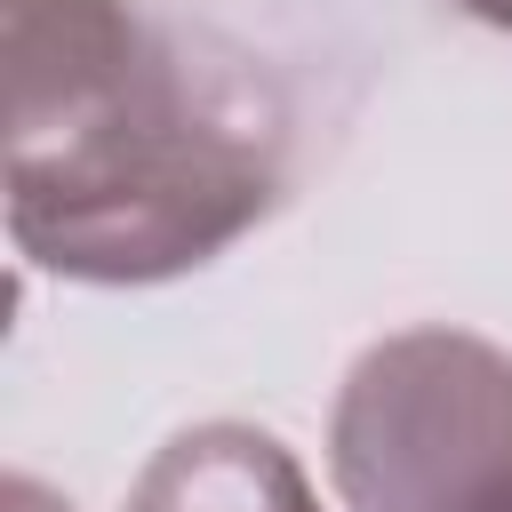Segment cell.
<instances>
[{
	"label": "cell",
	"mask_w": 512,
	"mask_h": 512,
	"mask_svg": "<svg viewBox=\"0 0 512 512\" xmlns=\"http://www.w3.org/2000/svg\"><path fill=\"white\" fill-rule=\"evenodd\" d=\"M8 240L88 288L224 256L280 200V128L184 64L128 0H0Z\"/></svg>",
	"instance_id": "6da1fadb"
},
{
	"label": "cell",
	"mask_w": 512,
	"mask_h": 512,
	"mask_svg": "<svg viewBox=\"0 0 512 512\" xmlns=\"http://www.w3.org/2000/svg\"><path fill=\"white\" fill-rule=\"evenodd\" d=\"M344 512H512V360L464 328L368 344L328 408Z\"/></svg>",
	"instance_id": "7a4b0ae2"
},
{
	"label": "cell",
	"mask_w": 512,
	"mask_h": 512,
	"mask_svg": "<svg viewBox=\"0 0 512 512\" xmlns=\"http://www.w3.org/2000/svg\"><path fill=\"white\" fill-rule=\"evenodd\" d=\"M120 512H320V496L264 424L208 416L152 448Z\"/></svg>",
	"instance_id": "3957f363"
},
{
	"label": "cell",
	"mask_w": 512,
	"mask_h": 512,
	"mask_svg": "<svg viewBox=\"0 0 512 512\" xmlns=\"http://www.w3.org/2000/svg\"><path fill=\"white\" fill-rule=\"evenodd\" d=\"M0 512H72V504H64L48 480H32V472H8V480H0Z\"/></svg>",
	"instance_id": "277c9868"
},
{
	"label": "cell",
	"mask_w": 512,
	"mask_h": 512,
	"mask_svg": "<svg viewBox=\"0 0 512 512\" xmlns=\"http://www.w3.org/2000/svg\"><path fill=\"white\" fill-rule=\"evenodd\" d=\"M472 24H488V32H512V0H456Z\"/></svg>",
	"instance_id": "5b68a950"
}]
</instances>
